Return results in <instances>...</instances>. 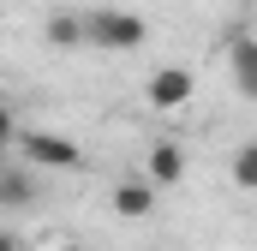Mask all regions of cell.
Segmentation results:
<instances>
[{
  "mask_svg": "<svg viewBox=\"0 0 257 251\" xmlns=\"http://www.w3.org/2000/svg\"><path fill=\"white\" fill-rule=\"evenodd\" d=\"M84 42L108 48V54H132L150 42V24H144V12H126V6H96V12H84Z\"/></svg>",
  "mask_w": 257,
  "mask_h": 251,
  "instance_id": "cell-1",
  "label": "cell"
},
{
  "mask_svg": "<svg viewBox=\"0 0 257 251\" xmlns=\"http://www.w3.org/2000/svg\"><path fill=\"white\" fill-rule=\"evenodd\" d=\"M18 156H24L36 174H42V168H48V174H66V168L84 162V150H78L72 138H60V132H36V126L18 132Z\"/></svg>",
  "mask_w": 257,
  "mask_h": 251,
  "instance_id": "cell-2",
  "label": "cell"
},
{
  "mask_svg": "<svg viewBox=\"0 0 257 251\" xmlns=\"http://www.w3.org/2000/svg\"><path fill=\"white\" fill-rule=\"evenodd\" d=\"M197 96V78L186 66H162V72H150V84H144V102L156 108V114H180V108H192Z\"/></svg>",
  "mask_w": 257,
  "mask_h": 251,
  "instance_id": "cell-3",
  "label": "cell"
},
{
  "mask_svg": "<svg viewBox=\"0 0 257 251\" xmlns=\"http://www.w3.org/2000/svg\"><path fill=\"white\" fill-rule=\"evenodd\" d=\"M42 174L30 162H0V209H36Z\"/></svg>",
  "mask_w": 257,
  "mask_h": 251,
  "instance_id": "cell-4",
  "label": "cell"
},
{
  "mask_svg": "<svg viewBox=\"0 0 257 251\" xmlns=\"http://www.w3.org/2000/svg\"><path fill=\"white\" fill-rule=\"evenodd\" d=\"M144 180H150L156 191L180 186V180H186V150H180V144H168V138H162V144H150V156H144Z\"/></svg>",
  "mask_w": 257,
  "mask_h": 251,
  "instance_id": "cell-5",
  "label": "cell"
},
{
  "mask_svg": "<svg viewBox=\"0 0 257 251\" xmlns=\"http://www.w3.org/2000/svg\"><path fill=\"white\" fill-rule=\"evenodd\" d=\"M150 209H156V186L144 174H132V180L114 186V215L120 221H150Z\"/></svg>",
  "mask_w": 257,
  "mask_h": 251,
  "instance_id": "cell-6",
  "label": "cell"
},
{
  "mask_svg": "<svg viewBox=\"0 0 257 251\" xmlns=\"http://www.w3.org/2000/svg\"><path fill=\"white\" fill-rule=\"evenodd\" d=\"M227 66H233V84L257 102V36H233L227 42Z\"/></svg>",
  "mask_w": 257,
  "mask_h": 251,
  "instance_id": "cell-7",
  "label": "cell"
},
{
  "mask_svg": "<svg viewBox=\"0 0 257 251\" xmlns=\"http://www.w3.org/2000/svg\"><path fill=\"white\" fill-rule=\"evenodd\" d=\"M42 36H48L54 48H78V42H84V18H72V12H54V18L42 24Z\"/></svg>",
  "mask_w": 257,
  "mask_h": 251,
  "instance_id": "cell-8",
  "label": "cell"
},
{
  "mask_svg": "<svg viewBox=\"0 0 257 251\" xmlns=\"http://www.w3.org/2000/svg\"><path fill=\"white\" fill-rule=\"evenodd\" d=\"M227 174H233L239 191H257V144H239V150H233V168H227Z\"/></svg>",
  "mask_w": 257,
  "mask_h": 251,
  "instance_id": "cell-9",
  "label": "cell"
},
{
  "mask_svg": "<svg viewBox=\"0 0 257 251\" xmlns=\"http://www.w3.org/2000/svg\"><path fill=\"white\" fill-rule=\"evenodd\" d=\"M12 144H18V114L0 102V162H6V150H12Z\"/></svg>",
  "mask_w": 257,
  "mask_h": 251,
  "instance_id": "cell-10",
  "label": "cell"
},
{
  "mask_svg": "<svg viewBox=\"0 0 257 251\" xmlns=\"http://www.w3.org/2000/svg\"><path fill=\"white\" fill-rule=\"evenodd\" d=\"M0 251H18V239H12V233H6V227H0Z\"/></svg>",
  "mask_w": 257,
  "mask_h": 251,
  "instance_id": "cell-11",
  "label": "cell"
},
{
  "mask_svg": "<svg viewBox=\"0 0 257 251\" xmlns=\"http://www.w3.org/2000/svg\"><path fill=\"white\" fill-rule=\"evenodd\" d=\"M60 251H78V245H60Z\"/></svg>",
  "mask_w": 257,
  "mask_h": 251,
  "instance_id": "cell-12",
  "label": "cell"
}]
</instances>
